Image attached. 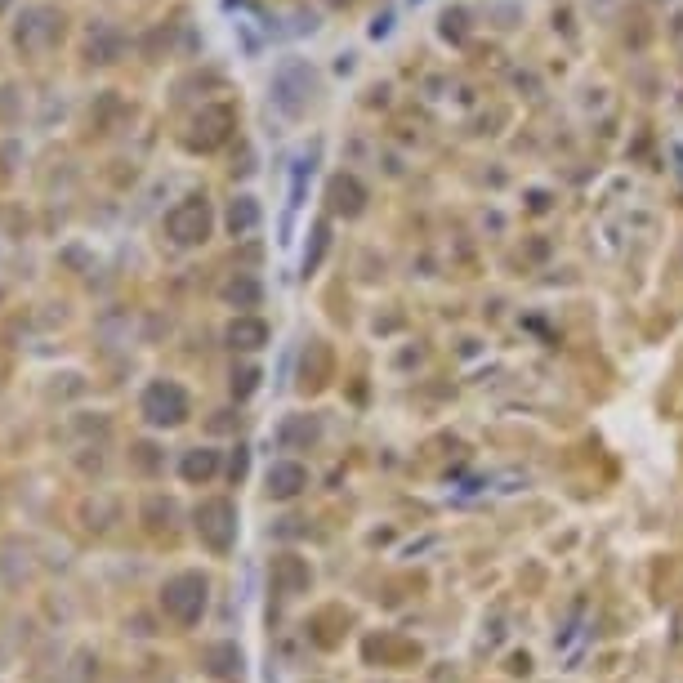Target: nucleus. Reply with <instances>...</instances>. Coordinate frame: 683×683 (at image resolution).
<instances>
[{
	"label": "nucleus",
	"instance_id": "f257e3e1",
	"mask_svg": "<svg viewBox=\"0 0 683 683\" xmlns=\"http://www.w3.org/2000/svg\"><path fill=\"white\" fill-rule=\"evenodd\" d=\"M206 603H210V581L201 572H179L161 585V612L179 625H197L206 617Z\"/></svg>",
	"mask_w": 683,
	"mask_h": 683
},
{
	"label": "nucleus",
	"instance_id": "f03ea898",
	"mask_svg": "<svg viewBox=\"0 0 683 683\" xmlns=\"http://www.w3.org/2000/svg\"><path fill=\"white\" fill-rule=\"evenodd\" d=\"M192 527H197L201 545H210L215 554H228L237 545V505L228 496H210L192 509Z\"/></svg>",
	"mask_w": 683,
	"mask_h": 683
},
{
	"label": "nucleus",
	"instance_id": "7ed1b4c3",
	"mask_svg": "<svg viewBox=\"0 0 683 683\" xmlns=\"http://www.w3.org/2000/svg\"><path fill=\"white\" fill-rule=\"evenodd\" d=\"M139 411L152 429H179L192 416L184 384H175V380H152L139 398Z\"/></svg>",
	"mask_w": 683,
	"mask_h": 683
},
{
	"label": "nucleus",
	"instance_id": "20e7f679",
	"mask_svg": "<svg viewBox=\"0 0 683 683\" xmlns=\"http://www.w3.org/2000/svg\"><path fill=\"white\" fill-rule=\"evenodd\" d=\"M63 36V14L54 5H27L23 18L14 23V45L23 54H41L50 50L54 41Z\"/></svg>",
	"mask_w": 683,
	"mask_h": 683
},
{
	"label": "nucleus",
	"instance_id": "39448f33",
	"mask_svg": "<svg viewBox=\"0 0 683 683\" xmlns=\"http://www.w3.org/2000/svg\"><path fill=\"white\" fill-rule=\"evenodd\" d=\"M166 233L175 237L179 246L206 242V237H210V206H206V197H188L184 206L170 210V215H166Z\"/></svg>",
	"mask_w": 683,
	"mask_h": 683
},
{
	"label": "nucleus",
	"instance_id": "423d86ee",
	"mask_svg": "<svg viewBox=\"0 0 683 683\" xmlns=\"http://www.w3.org/2000/svg\"><path fill=\"white\" fill-rule=\"evenodd\" d=\"M268 576H273V590L282 594V599L309 594V585H313V572H309V563H304L300 554H277L273 567H268Z\"/></svg>",
	"mask_w": 683,
	"mask_h": 683
},
{
	"label": "nucleus",
	"instance_id": "0eeeda50",
	"mask_svg": "<svg viewBox=\"0 0 683 683\" xmlns=\"http://www.w3.org/2000/svg\"><path fill=\"white\" fill-rule=\"evenodd\" d=\"M309 487V469L300 465V460H277L273 469H268V496L273 500H295Z\"/></svg>",
	"mask_w": 683,
	"mask_h": 683
},
{
	"label": "nucleus",
	"instance_id": "6e6552de",
	"mask_svg": "<svg viewBox=\"0 0 683 683\" xmlns=\"http://www.w3.org/2000/svg\"><path fill=\"white\" fill-rule=\"evenodd\" d=\"M201 666H206L210 679H237L242 675V648L237 643H210L201 652Z\"/></svg>",
	"mask_w": 683,
	"mask_h": 683
},
{
	"label": "nucleus",
	"instance_id": "1a4fd4ad",
	"mask_svg": "<svg viewBox=\"0 0 683 683\" xmlns=\"http://www.w3.org/2000/svg\"><path fill=\"white\" fill-rule=\"evenodd\" d=\"M219 474V451L215 447H192V451H184V460H179V478L184 483H210V478Z\"/></svg>",
	"mask_w": 683,
	"mask_h": 683
},
{
	"label": "nucleus",
	"instance_id": "9d476101",
	"mask_svg": "<svg viewBox=\"0 0 683 683\" xmlns=\"http://www.w3.org/2000/svg\"><path fill=\"white\" fill-rule=\"evenodd\" d=\"M317 420L313 416H286L282 429H277V442H282V451H309L317 442Z\"/></svg>",
	"mask_w": 683,
	"mask_h": 683
},
{
	"label": "nucleus",
	"instance_id": "9b49d317",
	"mask_svg": "<svg viewBox=\"0 0 683 683\" xmlns=\"http://www.w3.org/2000/svg\"><path fill=\"white\" fill-rule=\"evenodd\" d=\"M224 340L233 344V349H264V344H268V326L259 322V317H237V322L224 331Z\"/></svg>",
	"mask_w": 683,
	"mask_h": 683
},
{
	"label": "nucleus",
	"instance_id": "f8f14e48",
	"mask_svg": "<svg viewBox=\"0 0 683 683\" xmlns=\"http://www.w3.org/2000/svg\"><path fill=\"white\" fill-rule=\"evenodd\" d=\"M192 148H215V143H224V134H228V112L224 108H215V112H206V117H197V125H192Z\"/></svg>",
	"mask_w": 683,
	"mask_h": 683
},
{
	"label": "nucleus",
	"instance_id": "ddd939ff",
	"mask_svg": "<svg viewBox=\"0 0 683 683\" xmlns=\"http://www.w3.org/2000/svg\"><path fill=\"white\" fill-rule=\"evenodd\" d=\"M331 206H335V210H344V215H358V206H362V188L353 184V179H335V184H331Z\"/></svg>",
	"mask_w": 683,
	"mask_h": 683
},
{
	"label": "nucleus",
	"instance_id": "4468645a",
	"mask_svg": "<svg viewBox=\"0 0 683 683\" xmlns=\"http://www.w3.org/2000/svg\"><path fill=\"white\" fill-rule=\"evenodd\" d=\"M255 224H259L255 201H250V197H237V201H233V210H228V228H233V233L242 237V233H250Z\"/></svg>",
	"mask_w": 683,
	"mask_h": 683
},
{
	"label": "nucleus",
	"instance_id": "2eb2a0df",
	"mask_svg": "<svg viewBox=\"0 0 683 683\" xmlns=\"http://www.w3.org/2000/svg\"><path fill=\"white\" fill-rule=\"evenodd\" d=\"M224 300L237 304V309H255V304H259V286L250 282V277H237V282L224 286Z\"/></svg>",
	"mask_w": 683,
	"mask_h": 683
},
{
	"label": "nucleus",
	"instance_id": "dca6fc26",
	"mask_svg": "<svg viewBox=\"0 0 683 683\" xmlns=\"http://www.w3.org/2000/svg\"><path fill=\"white\" fill-rule=\"evenodd\" d=\"M85 54H90V63H112V54H117V36H90V45H85Z\"/></svg>",
	"mask_w": 683,
	"mask_h": 683
},
{
	"label": "nucleus",
	"instance_id": "f3484780",
	"mask_svg": "<svg viewBox=\"0 0 683 683\" xmlns=\"http://www.w3.org/2000/svg\"><path fill=\"white\" fill-rule=\"evenodd\" d=\"M259 389V367H237L233 371V398H250Z\"/></svg>",
	"mask_w": 683,
	"mask_h": 683
},
{
	"label": "nucleus",
	"instance_id": "a211bd4d",
	"mask_svg": "<svg viewBox=\"0 0 683 683\" xmlns=\"http://www.w3.org/2000/svg\"><path fill=\"white\" fill-rule=\"evenodd\" d=\"M246 465H250V451L246 447H233V456H228V478H233V483H242Z\"/></svg>",
	"mask_w": 683,
	"mask_h": 683
},
{
	"label": "nucleus",
	"instance_id": "6ab92c4d",
	"mask_svg": "<svg viewBox=\"0 0 683 683\" xmlns=\"http://www.w3.org/2000/svg\"><path fill=\"white\" fill-rule=\"evenodd\" d=\"M9 5H14V0H0V14H5V9H9Z\"/></svg>",
	"mask_w": 683,
	"mask_h": 683
}]
</instances>
